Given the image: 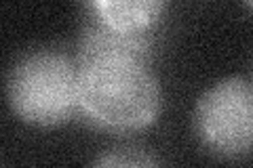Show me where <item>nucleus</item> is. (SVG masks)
Listing matches in <instances>:
<instances>
[{"label":"nucleus","mask_w":253,"mask_h":168,"mask_svg":"<svg viewBox=\"0 0 253 168\" xmlns=\"http://www.w3.org/2000/svg\"><path fill=\"white\" fill-rule=\"evenodd\" d=\"M78 67V107L93 126L126 134L148 129L161 116L163 91L148 61L101 59Z\"/></svg>","instance_id":"f257e3e1"},{"label":"nucleus","mask_w":253,"mask_h":168,"mask_svg":"<svg viewBox=\"0 0 253 168\" xmlns=\"http://www.w3.org/2000/svg\"><path fill=\"white\" fill-rule=\"evenodd\" d=\"M81 67L51 49L30 51L6 76V103L15 118L36 129H55L76 116Z\"/></svg>","instance_id":"f03ea898"},{"label":"nucleus","mask_w":253,"mask_h":168,"mask_svg":"<svg viewBox=\"0 0 253 168\" xmlns=\"http://www.w3.org/2000/svg\"><path fill=\"white\" fill-rule=\"evenodd\" d=\"M192 129L201 145L217 158L253 154V84L236 76L211 84L194 105Z\"/></svg>","instance_id":"7ed1b4c3"},{"label":"nucleus","mask_w":253,"mask_h":168,"mask_svg":"<svg viewBox=\"0 0 253 168\" xmlns=\"http://www.w3.org/2000/svg\"><path fill=\"white\" fill-rule=\"evenodd\" d=\"M152 49V32H123L97 17H84V26L76 44V63L89 66L101 59L150 61Z\"/></svg>","instance_id":"20e7f679"},{"label":"nucleus","mask_w":253,"mask_h":168,"mask_svg":"<svg viewBox=\"0 0 253 168\" xmlns=\"http://www.w3.org/2000/svg\"><path fill=\"white\" fill-rule=\"evenodd\" d=\"M84 17H97L123 32H152L169 0H78Z\"/></svg>","instance_id":"39448f33"},{"label":"nucleus","mask_w":253,"mask_h":168,"mask_svg":"<svg viewBox=\"0 0 253 168\" xmlns=\"http://www.w3.org/2000/svg\"><path fill=\"white\" fill-rule=\"evenodd\" d=\"M95 166H154L161 164L154 154L148 149H141L135 145H121L114 149H108L93 162Z\"/></svg>","instance_id":"423d86ee"},{"label":"nucleus","mask_w":253,"mask_h":168,"mask_svg":"<svg viewBox=\"0 0 253 168\" xmlns=\"http://www.w3.org/2000/svg\"><path fill=\"white\" fill-rule=\"evenodd\" d=\"M245 4H247L249 9H253V0H245Z\"/></svg>","instance_id":"0eeeda50"}]
</instances>
